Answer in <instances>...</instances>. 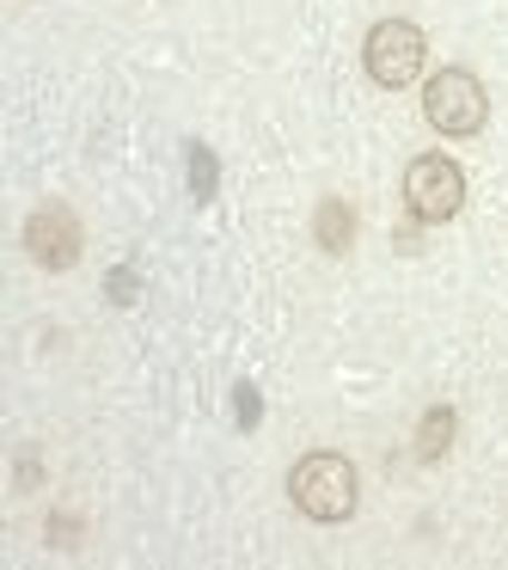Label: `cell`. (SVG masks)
Masks as SVG:
<instances>
[{
	"mask_svg": "<svg viewBox=\"0 0 508 570\" xmlns=\"http://www.w3.org/2000/svg\"><path fill=\"white\" fill-rule=\"evenodd\" d=\"M454 430H459V417H454L447 405L422 411V423H417V454H422V460H441L447 448H454Z\"/></svg>",
	"mask_w": 508,
	"mask_h": 570,
	"instance_id": "cell-7",
	"label": "cell"
},
{
	"mask_svg": "<svg viewBox=\"0 0 508 570\" xmlns=\"http://www.w3.org/2000/svg\"><path fill=\"white\" fill-rule=\"evenodd\" d=\"M405 203L417 222H454L459 203H466V173L447 154H422L405 173Z\"/></svg>",
	"mask_w": 508,
	"mask_h": 570,
	"instance_id": "cell-4",
	"label": "cell"
},
{
	"mask_svg": "<svg viewBox=\"0 0 508 570\" xmlns=\"http://www.w3.org/2000/svg\"><path fill=\"white\" fill-rule=\"evenodd\" d=\"M312 234H319L325 252H349V246H356V215H349V203L325 197L319 215H312Z\"/></svg>",
	"mask_w": 508,
	"mask_h": 570,
	"instance_id": "cell-6",
	"label": "cell"
},
{
	"mask_svg": "<svg viewBox=\"0 0 508 570\" xmlns=\"http://www.w3.org/2000/svg\"><path fill=\"white\" fill-rule=\"evenodd\" d=\"M288 497L312 521H349L356 515V466L343 454H307L288 472Z\"/></svg>",
	"mask_w": 508,
	"mask_h": 570,
	"instance_id": "cell-1",
	"label": "cell"
},
{
	"mask_svg": "<svg viewBox=\"0 0 508 570\" xmlns=\"http://www.w3.org/2000/svg\"><path fill=\"white\" fill-rule=\"evenodd\" d=\"M26 252H31V264H43V271H68V264L80 258V222H74V209L43 203V209L26 222Z\"/></svg>",
	"mask_w": 508,
	"mask_h": 570,
	"instance_id": "cell-5",
	"label": "cell"
},
{
	"mask_svg": "<svg viewBox=\"0 0 508 570\" xmlns=\"http://www.w3.org/2000/svg\"><path fill=\"white\" fill-rule=\"evenodd\" d=\"M422 117H429L441 136H478L484 117H490V99H484L478 75H466V68H441V75L422 87Z\"/></svg>",
	"mask_w": 508,
	"mask_h": 570,
	"instance_id": "cell-2",
	"label": "cell"
},
{
	"mask_svg": "<svg viewBox=\"0 0 508 570\" xmlns=\"http://www.w3.org/2000/svg\"><path fill=\"white\" fill-rule=\"evenodd\" d=\"M422 56H429V43H422V31L410 19H380L368 31V43H361V62H368L373 87H392V92L422 75Z\"/></svg>",
	"mask_w": 508,
	"mask_h": 570,
	"instance_id": "cell-3",
	"label": "cell"
}]
</instances>
